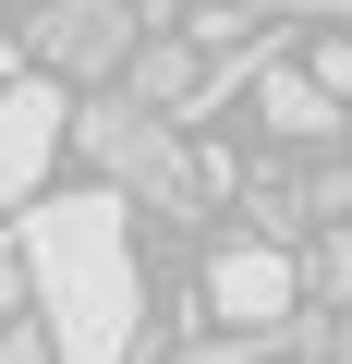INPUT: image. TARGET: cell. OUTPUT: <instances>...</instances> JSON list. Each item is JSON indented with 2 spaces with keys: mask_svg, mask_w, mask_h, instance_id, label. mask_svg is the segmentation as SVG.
<instances>
[{
  "mask_svg": "<svg viewBox=\"0 0 352 364\" xmlns=\"http://www.w3.org/2000/svg\"><path fill=\"white\" fill-rule=\"evenodd\" d=\"M134 0H49V13L25 25V49H37V73H61V85H110L122 61H134Z\"/></svg>",
  "mask_w": 352,
  "mask_h": 364,
  "instance_id": "3957f363",
  "label": "cell"
},
{
  "mask_svg": "<svg viewBox=\"0 0 352 364\" xmlns=\"http://www.w3.org/2000/svg\"><path fill=\"white\" fill-rule=\"evenodd\" d=\"M255 122L292 134V146H328V134H340V97H328L316 73H255Z\"/></svg>",
  "mask_w": 352,
  "mask_h": 364,
  "instance_id": "8992f818",
  "label": "cell"
},
{
  "mask_svg": "<svg viewBox=\"0 0 352 364\" xmlns=\"http://www.w3.org/2000/svg\"><path fill=\"white\" fill-rule=\"evenodd\" d=\"M255 352H267V340H243V328H231V340H207V352H183V364H255Z\"/></svg>",
  "mask_w": 352,
  "mask_h": 364,
  "instance_id": "30bf717a",
  "label": "cell"
},
{
  "mask_svg": "<svg viewBox=\"0 0 352 364\" xmlns=\"http://www.w3.org/2000/svg\"><path fill=\"white\" fill-rule=\"evenodd\" d=\"M0 364H61V352H49V328H37V316H0Z\"/></svg>",
  "mask_w": 352,
  "mask_h": 364,
  "instance_id": "ba28073f",
  "label": "cell"
},
{
  "mask_svg": "<svg viewBox=\"0 0 352 364\" xmlns=\"http://www.w3.org/2000/svg\"><path fill=\"white\" fill-rule=\"evenodd\" d=\"M243 13H352V0H243Z\"/></svg>",
  "mask_w": 352,
  "mask_h": 364,
  "instance_id": "8fae6325",
  "label": "cell"
},
{
  "mask_svg": "<svg viewBox=\"0 0 352 364\" xmlns=\"http://www.w3.org/2000/svg\"><path fill=\"white\" fill-rule=\"evenodd\" d=\"M25 316L61 364H134L146 340V267H134V195H25Z\"/></svg>",
  "mask_w": 352,
  "mask_h": 364,
  "instance_id": "6da1fadb",
  "label": "cell"
},
{
  "mask_svg": "<svg viewBox=\"0 0 352 364\" xmlns=\"http://www.w3.org/2000/svg\"><path fill=\"white\" fill-rule=\"evenodd\" d=\"M0 85H13V25H0Z\"/></svg>",
  "mask_w": 352,
  "mask_h": 364,
  "instance_id": "4fadbf2b",
  "label": "cell"
},
{
  "mask_svg": "<svg viewBox=\"0 0 352 364\" xmlns=\"http://www.w3.org/2000/svg\"><path fill=\"white\" fill-rule=\"evenodd\" d=\"M73 146L122 182V195H146L158 219H195V195H207V170H195L183 122L146 109V97H85V109H73Z\"/></svg>",
  "mask_w": 352,
  "mask_h": 364,
  "instance_id": "7a4b0ae2",
  "label": "cell"
},
{
  "mask_svg": "<svg viewBox=\"0 0 352 364\" xmlns=\"http://www.w3.org/2000/svg\"><path fill=\"white\" fill-rule=\"evenodd\" d=\"M122 97H146V109H183V97H195V49H183V37H158V49H146V37H134V61H122Z\"/></svg>",
  "mask_w": 352,
  "mask_h": 364,
  "instance_id": "52a82bcc",
  "label": "cell"
},
{
  "mask_svg": "<svg viewBox=\"0 0 352 364\" xmlns=\"http://www.w3.org/2000/svg\"><path fill=\"white\" fill-rule=\"evenodd\" d=\"M61 134H73V97H61V73H13V85H0V207L49 195V158H61Z\"/></svg>",
  "mask_w": 352,
  "mask_h": 364,
  "instance_id": "277c9868",
  "label": "cell"
},
{
  "mask_svg": "<svg viewBox=\"0 0 352 364\" xmlns=\"http://www.w3.org/2000/svg\"><path fill=\"white\" fill-rule=\"evenodd\" d=\"M134 13H158V25H183V13H195V0H134Z\"/></svg>",
  "mask_w": 352,
  "mask_h": 364,
  "instance_id": "7c38bea8",
  "label": "cell"
},
{
  "mask_svg": "<svg viewBox=\"0 0 352 364\" xmlns=\"http://www.w3.org/2000/svg\"><path fill=\"white\" fill-rule=\"evenodd\" d=\"M316 85H328V97L352 85V37H328V49H316Z\"/></svg>",
  "mask_w": 352,
  "mask_h": 364,
  "instance_id": "9c48e42d",
  "label": "cell"
},
{
  "mask_svg": "<svg viewBox=\"0 0 352 364\" xmlns=\"http://www.w3.org/2000/svg\"><path fill=\"white\" fill-rule=\"evenodd\" d=\"M207 304H219L243 340H279V328H292V255H279V243H231V255L207 267Z\"/></svg>",
  "mask_w": 352,
  "mask_h": 364,
  "instance_id": "5b68a950",
  "label": "cell"
}]
</instances>
